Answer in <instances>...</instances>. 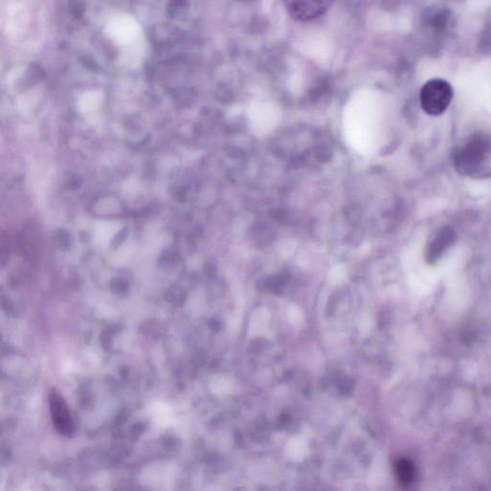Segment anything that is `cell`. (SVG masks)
I'll return each instance as SVG.
<instances>
[{
    "mask_svg": "<svg viewBox=\"0 0 491 491\" xmlns=\"http://www.w3.org/2000/svg\"><path fill=\"white\" fill-rule=\"evenodd\" d=\"M456 239V232L450 227H443L432 235L425 249V258L429 264H436L454 245Z\"/></svg>",
    "mask_w": 491,
    "mask_h": 491,
    "instance_id": "obj_5",
    "label": "cell"
},
{
    "mask_svg": "<svg viewBox=\"0 0 491 491\" xmlns=\"http://www.w3.org/2000/svg\"><path fill=\"white\" fill-rule=\"evenodd\" d=\"M395 472L400 485L408 488L412 485L415 477V469L413 462L407 459H400L395 464Z\"/></svg>",
    "mask_w": 491,
    "mask_h": 491,
    "instance_id": "obj_6",
    "label": "cell"
},
{
    "mask_svg": "<svg viewBox=\"0 0 491 491\" xmlns=\"http://www.w3.org/2000/svg\"><path fill=\"white\" fill-rule=\"evenodd\" d=\"M49 409L54 428L62 436H71L74 434L75 425L71 411L69 409L63 395L57 390H51L48 395Z\"/></svg>",
    "mask_w": 491,
    "mask_h": 491,
    "instance_id": "obj_3",
    "label": "cell"
},
{
    "mask_svg": "<svg viewBox=\"0 0 491 491\" xmlns=\"http://www.w3.org/2000/svg\"><path fill=\"white\" fill-rule=\"evenodd\" d=\"M287 12L298 22H310L327 12L333 0H284Z\"/></svg>",
    "mask_w": 491,
    "mask_h": 491,
    "instance_id": "obj_4",
    "label": "cell"
},
{
    "mask_svg": "<svg viewBox=\"0 0 491 491\" xmlns=\"http://www.w3.org/2000/svg\"><path fill=\"white\" fill-rule=\"evenodd\" d=\"M127 236H128V229L125 227V229H121V231L115 234V239H113L112 242L113 248H118V246L122 244V242L127 239Z\"/></svg>",
    "mask_w": 491,
    "mask_h": 491,
    "instance_id": "obj_8",
    "label": "cell"
},
{
    "mask_svg": "<svg viewBox=\"0 0 491 491\" xmlns=\"http://www.w3.org/2000/svg\"><path fill=\"white\" fill-rule=\"evenodd\" d=\"M80 186V180H77V178H74V180L71 179L69 180V187L77 188Z\"/></svg>",
    "mask_w": 491,
    "mask_h": 491,
    "instance_id": "obj_9",
    "label": "cell"
},
{
    "mask_svg": "<svg viewBox=\"0 0 491 491\" xmlns=\"http://www.w3.org/2000/svg\"><path fill=\"white\" fill-rule=\"evenodd\" d=\"M52 240L54 246L58 248L59 250H67L71 249L72 239L71 234H69L66 229H57V231L54 232Z\"/></svg>",
    "mask_w": 491,
    "mask_h": 491,
    "instance_id": "obj_7",
    "label": "cell"
},
{
    "mask_svg": "<svg viewBox=\"0 0 491 491\" xmlns=\"http://www.w3.org/2000/svg\"><path fill=\"white\" fill-rule=\"evenodd\" d=\"M491 155V138L485 133L473 134L455 152V167L462 174H475Z\"/></svg>",
    "mask_w": 491,
    "mask_h": 491,
    "instance_id": "obj_1",
    "label": "cell"
},
{
    "mask_svg": "<svg viewBox=\"0 0 491 491\" xmlns=\"http://www.w3.org/2000/svg\"><path fill=\"white\" fill-rule=\"evenodd\" d=\"M453 99V89L448 82L433 79L420 92V104L429 115L439 116L446 112Z\"/></svg>",
    "mask_w": 491,
    "mask_h": 491,
    "instance_id": "obj_2",
    "label": "cell"
}]
</instances>
